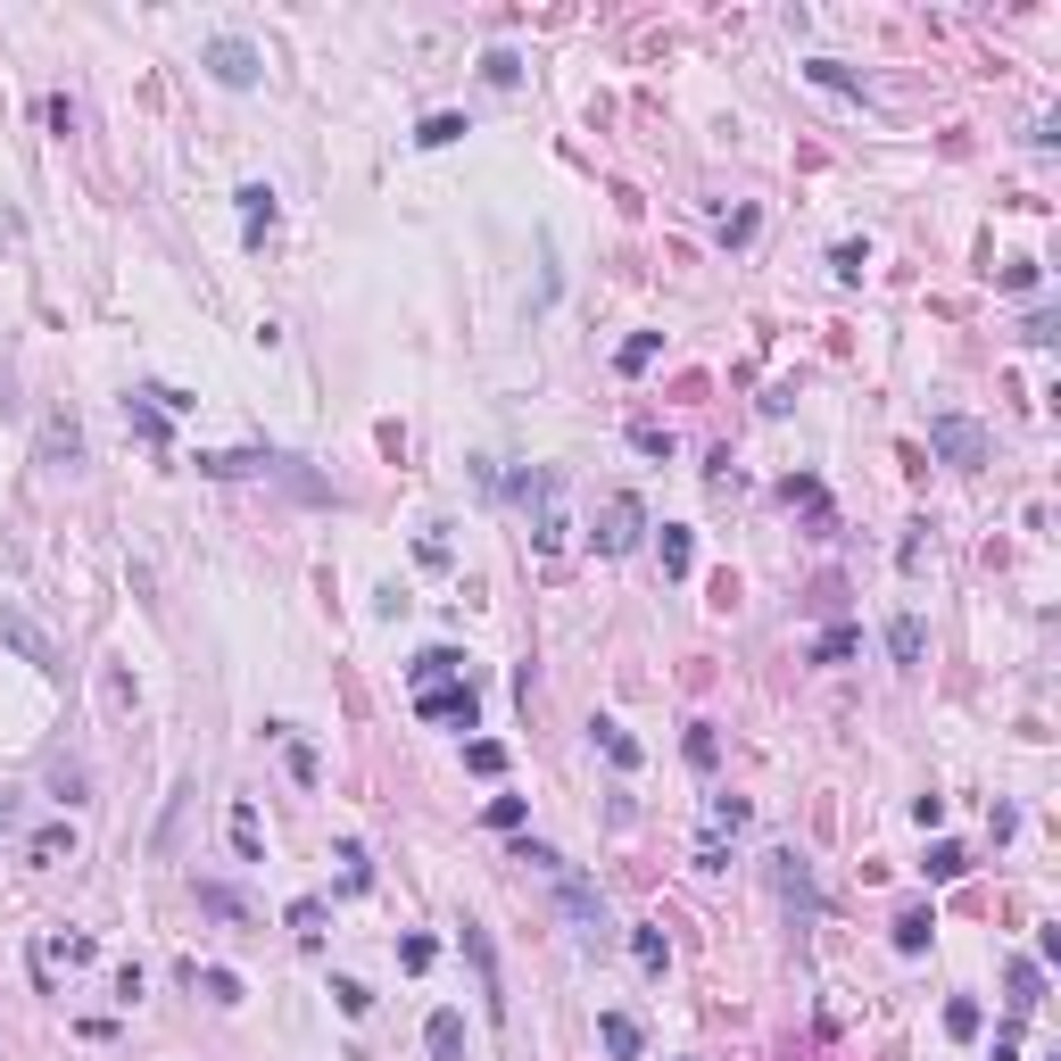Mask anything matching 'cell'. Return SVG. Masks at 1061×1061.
<instances>
[{
  "mask_svg": "<svg viewBox=\"0 0 1061 1061\" xmlns=\"http://www.w3.org/2000/svg\"><path fill=\"white\" fill-rule=\"evenodd\" d=\"M456 671H465V655H456V647H424L407 664V680H415V689H431V680H456Z\"/></svg>",
  "mask_w": 1061,
  "mask_h": 1061,
  "instance_id": "11",
  "label": "cell"
},
{
  "mask_svg": "<svg viewBox=\"0 0 1061 1061\" xmlns=\"http://www.w3.org/2000/svg\"><path fill=\"white\" fill-rule=\"evenodd\" d=\"M424 1045H431V1061H465V1020H456V1012H431Z\"/></svg>",
  "mask_w": 1061,
  "mask_h": 1061,
  "instance_id": "10",
  "label": "cell"
},
{
  "mask_svg": "<svg viewBox=\"0 0 1061 1061\" xmlns=\"http://www.w3.org/2000/svg\"><path fill=\"white\" fill-rule=\"evenodd\" d=\"M415 713H424V722H456V730H473V722H482V697H473L465 680H431V689H415Z\"/></svg>",
  "mask_w": 1061,
  "mask_h": 1061,
  "instance_id": "5",
  "label": "cell"
},
{
  "mask_svg": "<svg viewBox=\"0 0 1061 1061\" xmlns=\"http://www.w3.org/2000/svg\"><path fill=\"white\" fill-rule=\"evenodd\" d=\"M0 647H9V655H25L34 671H67V655H58V639L42 631V622L25 614V606H9V597H0Z\"/></svg>",
  "mask_w": 1061,
  "mask_h": 1061,
  "instance_id": "1",
  "label": "cell"
},
{
  "mask_svg": "<svg viewBox=\"0 0 1061 1061\" xmlns=\"http://www.w3.org/2000/svg\"><path fill=\"white\" fill-rule=\"evenodd\" d=\"M962 871H970V855H962L953 838H937V846H929V879H962Z\"/></svg>",
  "mask_w": 1061,
  "mask_h": 1061,
  "instance_id": "26",
  "label": "cell"
},
{
  "mask_svg": "<svg viewBox=\"0 0 1061 1061\" xmlns=\"http://www.w3.org/2000/svg\"><path fill=\"white\" fill-rule=\"evenodd\" d=\"M282 755H291V780H298V788H316V780H324V764H316V746H298V738H282Z\"/></svg>",
  "mask_w": 1061,
  "mask_h": 1061,
  "instance_id": "27",
  "label": "cell"
},
{
  "mask_svg": "<svg viewBox=\"0 0 1061 1061\" xmlns=\"http://www.w3.org/2000/svg\"><path fill=\"white\" fill-rule=\"evenodd\" d=\"M597 1037H606V1053H614V1061H639V1045H647L631 1012H606V1020H597Z\"/></svg>",
  "mask_w": 1061,
  "mask_h": 1061,
  "instance_id": "13",
  "label": "cell"
},
{
  "mask_svg": "<svg viewBox=\"0 0 1061 1061\" xmlns=\"http://www.w3.org/2000/svg\"><path fill=\"white\" fill-rule=\"evenodd\" d=\"M631 962L647 970V979H664V962H671V946H664V929H631Z\"/></svg>",
  "mask_w": 1061,
  "mask_h": 1061,
  "instance_id": "18",
  "label": "cell"
},
{
  "mask_svg": "<svg viewBox=\"0 0 1061 1061\" xmlns=\"http://www.w3.org/2000/svg\"><path fill=\"white\" fill-rule=\"evenodd\" d=\"M50 788H58L67 804H83V788H92V780H83V764H67V755H58V764H50Z\"/></svg>",
  "mask_w": 1061,
  "mask_h": 1061,
  "instance_id": "32",
  "label": "cell"
},
{
  "mask_svg": "<svg viewBox=\"0 0 1061 1061\" xmlns=\"http://www.w3.org/2000/svg\"><path fill=\"white\" fill-rule=\"evenodd\" d=\"M655 548H664V580H689L697 573V540L680 531V522H664V540H655Z\"/></svg>",
  "mask_w": 1061,
  "mask_h": 1061,
  "instance_id": "12",
  "label": "cell"
},
{
  "mask_svg": "<svg viewBox=\"0 0 1061 1061\" xmlns=\"http://www.w3.org/2000/svg\"><path fill=\"white\" fill-rule=\"evenodd\" d=\"M200 67L216 75L224 92H249V83L266 75V58H258V42H241V34H216V42L200 50Z\"/></svg>",
  "mask_w": 1061,
  "mask_h": 1061,
  "instance_id": "2",
  "label": "cell"
},
{
  "mask_svg": "<svg viewBox=\"0 0 1061 1061\" xmlns=\"http://www.w3.org/2000/svg\"><path fill=\"white\" fill-rule=\"evenodd\" d=\"M291 929L298 937H324V895H298V904H291Z\"/></svg>",
  "mask_w": 1061,
  "mask_h": 1061,
  "instance_id": "35",
  "label": "cell"
},
{
  "mask_svg": "<svg viewBox=\"0 0 1061 1061\" xmlns=\"http://www.w3.org/2000/svg\"><path fill=\"white\" fill-rule=\"evenodd\" d=\"M465 962H473V979H482V1012H489V1020H506V979H498V946H489V929H482V921H465Z\"/></svg>",
  "mask_w": 1061,
  "mask_h": 1061,
  "instance_id": "7",
  "label": "cell"
},
{
  "mask_svg": "<svg viewBox=\"0 0 1061 1061\" xmlns=\"http://www.w3.org/2000/svg\"><path fill=\"white\" fill-rule=\"evenodd\" d=\"M639 531H647V506H639L631 489H614V498H606V515H597V548H606V556H631Z\"/></svg>",
  "mask_w": 1061,
  "mask_h": 1061,
  "instance_id": "3",
  "label": "cell"
},
{
  "mask_svg": "<svg viewBox=\"0 0 1061 1061\" xmlns=\"http://www.w3.org/2000/svg\"><path fill=\"white\" fill-rule=\"evenodd\" d=\"M83 456V431H75V415H50L42 424V465H75Z\"/></svg>",
  "mask_w": 1061,
  "mask_h": 1061,
  "instance_id": "9",
  "label": "cell"
},
{
  "mask_svg": "<svg viewBox=\"0 0 1061 1061\" xmlns=\"http://www.w3.org/2000/svg\"><path fill=\"white\" fill-rule=\"evenodd\" d=\"M482 821H489V829H522V797H489Z\"/></svg>",
  "mask_w": 1061,
  "mask_h": 1061,
  "instance_id": "41",
  "label": "cell"
},
{
  "mask_svg": "<svg viewBox=\"0 0 1061 1061\" xmlns=\"http://www.w3.org/2000/svg\"><path fill=\"white\" fill-rule=\"evenodd\" d=\"M465 764L482 771V780H498V771H506V746H498V738H473V746H465Z\"/></svg>",
  "mask_w": 1061,
  "mask_h": 1061,
  "instance_id": "31",
  "label": "cell"
},
{
  "mask_svg": "<svg viewBox=\"0 0 1061 1061\" xmlns=\"http://www.w3.org/2000/svg\"><path fill=\"white\" fill-rule=\"evenodd\" d=\"M1004 987H1012V1020H1028V1012H1037V987H1045V979H1037V962H1012Z\"/></svg>",
  "mask_w": 1061,
  "mask_h": 1061,
  "instance_id": "19",
  "label": "cell"
},
{
  "mask_svg": "<svg viewBox=\"0 0 1061 1061\" xmlns=\"http://www.w3.org/2000/svg\"><path fill=\"white\" fill-rule=\"evenodd\" d=\"M482 67H489V83H515V75H522V58H515V50H489Z\"/></svg>",
  "mask_w": 1061,
  "mask_h": 1061,
  "instance_id": "43",
  "label": "cell"
},
{
  "mask_svg": "<svg viewBox=\"0 0 1061 1061\" xmlns=\"http://www.w3.org/2000/svg\"><path fill=\"white\" fill-rule=\"evenodd\" d=\"M200 904H207V913H224V921H249V904H241V895H233V888H216V879H207V888H200Z\"/></svg>",
  "mask_w": 1061,
  "mask_h": 1061,
  "instance_id": "34",
  "label": "cell"
},
{
  "mask_svg": "<svg viewBox=\"0 0 1061 1061\" xmlns=\"http://www.w3.org/2000/svg\"><path fill=\"white\" fill-rule=\"evenodd\" d=\"M771 879H780L788 913H813V871H804V855H771Z\"/></svg>",
  "mask_w": 1061,
  "mask_h": 1061,
  "instance_id": "8",
  "label": "cell"
},
{
  "mask_svg": "<svg viewBox=\"0 0 1061 1061\" xmlns=\"http://www.w3.org/2000/svg\"><path fill=\"white\" fill-rule=\"evenodd\" d=\"M713 755H722V746H713V722H697V730H689V764L713 771Z\"/></svg>",
  "mask_w": 1061,
  "mask_h": 1061,
  "instance_id": "38",
  "label": "cell"
},
{
  "mask_svg": "<svg viewBox=\"0 0 1061 1061\" xmlns=\"http://www.w3.org/2000/svg\"><path fill=\"white\" fill-rule=\"evenodd\" d=\"M241 224H249V241H266V224H274V191L266 183H241Z\"/></svg>",
  "mask_w": 1061,
  "mask_h": 1061,
  "instance_id": "17",
  "label": "cell"
},
{
  "mask_svg": "<svg viewBox=\"0 0 1061 1061\" xmlns=\"http://www.w3.org/2000/svg\"><path fill=\"white\" fill-rule=\"evenodd\" d=\"M855 647H862L855 631H821V639H813V664H846V655H855Z\"/></svg>",
  "mask_w": 1061,
  "mask_h": 1061,
  "instance_id": "30",
  "label": "cell"
},
{
  "mask_svg": "<svg viewBox=\"0 0 1061 1061\" xmlns=\"http://www.w3.org/2000/svg\"><path fill=\"white\" fill-rule=\"evenodd\" d=\"M655 349H664V332H631L614 365H622V373H647V365H655Z\"/></svg>",
  "mask_w": 1061,
  "mask_h": 1061,
  "instance_id": "25",
  "label": "cell"
},
{
  "mask_svg": "<svg viewBox=\"0 0 1061 1061\" xmlns=\"http://www.w3.org/2000/svg\"><path fill=\"white\" fill-rule=\"evenodd\" d=\"M456 133H465V116H456V109H440V116H424V125H415V142H424V149H448Z\"/></svg>",
  "mask_w": 1061,
  "mask_h": 1061,
  "instance_id": "23",
  "label": "cell"
},
{
  "mask_svg": "<svg viewBox=\"0 0 1061 1061\" xmlns=\"http://www.w3.org/2000/svg\"><path fill=\"white\" fill-rule=\"evenodd\" d=\"M125 424L142 431V440H167V407H142V398H125Z\"/></svg>",
  "mask_w": 1061,
  "mask_h": 1061,
  "instance_id": "28",
  "label": "cell"
},
{
  "mask_svg": "<svg viewBox=\"0 0 1061 1061\" xmlns=\"http://www.w3.org/2000/svg\"><path fill=\"white\" fill-rule=\"evenodd\" d=\"M713 829H746V797H713Z\"/></svg>",
  "mask_w": 1061,
  "mask_h": 1061,
  "instance_id": "42",
  "label": "cell"
},
{
  "mask_svg": "<svg viewBox=\"0 0 1061 1061\" xmlns=\"http://www.w3.org/2000/svg\"><path fill=\"white\" fill-rule=\"evenodd\" d=\"M888 647H895V664H921V647H929L921 614H895V622H888Z\"/></svg>",
  "mask_w": 1061,
  "mask_h": 1061,
  "instance_id": "15",
  "label": "cell"
},
{
  "mask_svg": "<svg viewBox=\"0 0 1061 1061\" xmlns=\"http://www.w3.org/2000/svg\"><path fill=\"white\" fill-rule=\"evenodd\" d=\"M1020 340H1028V349H1053V340H1061V316H1028Z\"/></svg>",
  "mask_w": 1061,
  "mask_h": 1061,
  "instance_id": "40",
  "label": "cell"
},
{
  "mask_svg": "<svg viewBox=\"0 0 1061 1061\" xmlns=\"http://www.w3.org/2000/svg\"><path fill=\"white\" fill-rule=\"evenodd\" d=\"M274 456L266 448H224V456H200V473H216V482H233V473H266Z\"/></svg>",
  "mask_w": 1061,
  "mask_h": 1061,
  "instance_id": "14",
  "label": "cell"
},
{
  "mask_svg": "<svg viewBox=\"0 0 1061 1061\" xmlns=\"http://www.w3.org/2000/svg\"><path fill=\"white\" fill-rule=\"evenodd\" d=\"M9 829H18V797H0V838H9Z\"/></svg>",
  "mask_w": 1061,
  "mask_h": 1061,
  "instance_id": "44",
  "label": "cell"
},
{
  "mask_svg": "<svg viewBox=\"0 0 1061 1061\" xmlns=\"http://www.w3.org/2000/svg\"><path fill=\"white\" fill-rule=\"evenodd\" d=\"M929 448H937V456H946V465H987V431H979V424H970V415H937V424H929Z\"/></svg>",
  "mask_w": 1061,
  "mask_h": 1061,
  "instance_id": "4",
  "label": "cell"
},
{
  "mask_svg": "<svg viewBox=\"0 0 1061 1061\" xmlns=\"http://www.w3.org/2000/svg\"><path fill=\"white\" fill-rule=\"evenodd\" d=\"M556 895H564V913H573V929L589 937V946H606V937H614V921H606V895H597L580 871H564V879H556Z\"/></svg>",
  "mask_w": 1061,
  "mask_h": 1061,
  "instance_id": "6",
  "label": "cell"
},
{
  "mask_svg": "<svg viewBox=\"0 0 1061 1061\" xmlns=\"http://www.w3.org/2000/svg\"><path fill=\"white\" fill-rule=\"evenodd\" d=\"M233 855H241V862H266V838H258V813H249V804H233Z\"/></svg>",
  "mask_w": 1061,
  "mask_h": 1061,
  "instance_id": "20",
  "label": "cell"
},
{
  "mask_svg": "<svg viewBox=\"0 0 1061 1061\" xmlns=\"http://www.w3.org/2000/svg\"><path fill=\"white\" fill-rule=\"evenodd\" d=\"M25 855H34V862H58V855H75V829H67V821H50V829H34V838H25Z\"/></svg>",
  "mask_w": 1061,
  "mask_h": 1061,
  "instance_id": "21",
  "label": "cell"
},
{
  "mask_svg": "<svg viewBox=\"0 0 1061 1061\" xmlns=\"http://www.w3.org/2000/svg\"><path fill=\"white\" fill-rule=\"evenodd\" d=\"M631 448L639 456H671V431L664 424H631Z\"/></svg>",
  "mask_w": 1061,
  "mask_h": 1061,
  "instance_id": "37",
  "label": "cell"
},
{
  "mask_svg": "<svg viewBox=\"0 0 1061 1061\" xmlns=\"http://www.w3.org/2000/svg\"><path fill=\"white\" fill-rule=\"evenodd\" d=\"M804 75H813V83H829V92H855V100H862V83H855V75L838 67V58H813V67H804Z\"/></svg>",
  "mask_w": 1061,
  "mask_h": 1061,
  "instance_id": "33",
  "label": "cell"
},
{
  "mask_svg": "<svg viewBox=\"0 0 1061 1061\" xmlns=\"http://www.w3.org/2000/svg\"><path fill=\"white\" fill-rule=\"evenodd\" d=\"M597 746H606V755H614L622 771H639V738H631L622 722H597Z\"/></svg>",
  "mask_w": 1061,
  "mask_h": 1061,
  "instance_id": "22",
  "label": "cell"
},
{
  "mask_svg": "<svg viewBox=\"0 0 1061 1061\" xmlns=\"http://www.w3.org/2000/svg\"><path fill=\"white\" fill-rule=\"evenodd\" d=\"M332 995H340V1012H349V1020H365V1012H373V995L357 987V979H332Z\"/></svg>",
  "mask_w": 1061,
  "mask_h": 1061,
  "instance_id": "39",
  "label": "cell"
},
{
  "mask_svg": "<svg viewBox=\"0 0 1061 1061\" xmlns=\"http://www.w3.org/2000/svg\"><path fill=\"white\" fill-rule=\"evenodd\" d=\"M515 862H522V871H540V879H564V855H556V846H540V838H522Z\"/></svg>",
  "mask_w": 1061,
  "mask_h": 1061,
  "instance_id": "24",
  "label": "cell"
},
{
  "mask_svg": "<svg viewBox=\"0 0 1061 1061\" xmlns=\"http://www.w3.org/2000/svg\"><path fill=\"white\" fill-rule=\"evenodd\" d=\"M929 929H937L929 913H904V921H895V953H921V946H929Z\"/></svg>",
  "mask_w": 1061,
  "mask_h": 1061,
  "instance_id": "29",
  "label": "cell"
},
{
  "mask_svg": "<svg viewBox=\"0 0 1061 1061\" xmlns=\"http://www.w3.org/2000/svg\"><path fill=\"white\" fill-rule=\"evenodd\" d=\"M183 979H191V987L207 995V1004H241V979H233V970H200V962H191Z\"/></svg>",
  "mask_w": 1061,
  "mask_h": 1061,
  "instance_id": "16",
  "label": "cell"
},
{
  "mask_svg": "<svg viewBox=\"0 0 1061 1061\" xmlns=\"http://www.w3.org/2000/svg\"><path fill=\"white\" fill-rule=\"evenodd\" d=\"M946 1037H979V1004H970V995L946 1004Z\"/></svg>",
  "mask_w": 1061,
  "mask_h": 1061,
  "instance_id": "36",
  "label": "cell"
}]
</instances>
